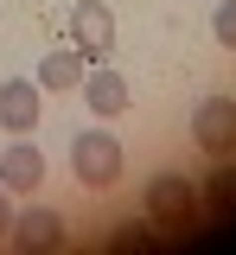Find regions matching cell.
I'll use <instances>...</instances> for the list:
<instances>
[{"label": "cell", "mask_w": 236, "mask_h": 255, "mask_svg": "<svg viewBox=\"0 0 236 255\" xmlns=\"http://www.w3.org/2000/svg\"><path fill=\"white\" fill-rule=\"evenodd\" d=\"M70 172H77V185L109 191L121 179V140H115L109 128H83V134L70 140Z\"/></svg>", "instance_id": "1"}, {"label": "cell", "mask_w": 236, "mask_h": 255, "mask_svg": "<svg viewBox=\"0 0 236 255\" xmlns=\"http://www.w3.org/2000/svg\"><path fill=\"white\" fill-rule=\"evenodd\" d=\"M70 45L83 51V64H109V51H115V13L102 0H77L70 6Z\"/></svg>", "instance_id": "2"}, {"label": "cell", "mask_w": 236, "mask_h": 255, "mask_svg": "<svg viewBox=\"0 0 236 255\" xmlns=\"http://www.w3.org/2000/svg\"><path fill=\"white\" fill-rule=\"evenodd\" d=\"M64 211L58 204H32V211H13V230H6V243L19 255H45V249H64Z\"/></svg>", "instance_id": "3"}, {"label": "cell", "mask_w": 236, "mask_h": 255, "mask_svg": "<svg viewBox=\"0 0 236 255\" xmlns=\"http://www.w3.org/2000/svg\"><path fill=\"white\" fill-rule=\"evenodd\" d=\"M147 217L166 223V230H185V223L198 217V191H192V179L153 172V179H147Z\"/></svg>", "instance_id": "4"}, {"label": "cell", "mask_w": 236, "mask_h": 255, "mask_svg": "<svg viewBox=\"0 0 236 255\" xmlns=\"http://www.w3.org/2000/svg\"><path fill=\"white\" fill-rule=\"evenodd\" d=\"M192 140H198L204 153H236V96H204L198 109H192Z\"/></svg>", "instance_id": "5"}, {"label": "cell", "mask_w": 236, "mask_h": 255, "mask_svg": "<svg viewBox=\"0 0 236 255\" xmlns=\"http://www.w3.org/2000/svg\"><path fill=\"white\" fill-rule=\"evenodd\" d=\"M38 77H6L0 83V128L6 134H32L38 128Z\"/></svg>", "instance_id": "6"}, {"label": "cell", "mask_w": 236, "mask_h": 255, "mask_svg": "<svg viewBox=\"0 0 236 255\" xmlns=\"http://www.w3.org/2000/svg\"><path fill=\"white\" fill-rule=\"evenodd\" d=\"M77 90H83V102H90V115H96V122H109V115H121V109H128V77H115L109 64H90Z\"/></svg>", "instance_id": "7"}, {"label": "cell", "mask_w": 236, "mask_h": 255, "mask_svg": "<svg viewBox=\"0 0 236 255\" xmlns=\"http://www.w3.org/2000/svg\"><path fill=\"white\" fill-rule=\"evenodd\" d=\"M38 179H45V153L26 134H13V147L0 153V185L6 191H38Z\"/></svg>", "instance_id": "8"}, {"label": "cell", "mask_w": 236, "mask_h": 255, "mask_svg": "<svg viewBox=\"0 0 236 255\" xmlns=\"http://www.w3.org/2000/svg\"><path fill=\"white\" fill-rule=\"evenodd\" d=\"M83 70H90V64H83V51H77V45L45 51V58H38V90L64 96V90H77V83H83Z\"/></svg>", "instance_id": "9"}, {"label": "cell", "mask_w": 236, "mask_h": 255, "mask_svg": "<svg viewBox=\"0 0 236 255\" xmlns=\"http://www.w3.org/2000/svg\"><path fill=\"white\" fill-rule=\"evenodd\" d=\"M153 230H160L153 217H147V223H115V236H109V249H147V243H153Z\"/></svg>", "instance_id": "10"}, {"label": "cell", "mask_w": 236, "mask_h": 255, "mask_svg": "<svg viewBox=\"0 0 236 255\" xmlns=\"http://www.w3.org/2000/svg\"><path fill=\"white\" fill-rule=\"evenodd\" d=\"M211 32H217V45H224V51H236V0H224V6L211 13Z\"/></svg>", "instance_id": "11"}, {"label": "cell", "mask_w": 236, "mask_h": 255, "mask_svg": "<svg viewBox=\"0 0 236 255\" xmlns=\"http://www.w3.org/2000/svg\"><path fill=\"white\" fill-rule=\"evenodd\" d=\"M211 204H217V211H236V172H217V185H211Z\"/></svg>", "instance_id": "12"}, {"label": "cell", "mask_w": 236, "mask_h": 255, "mask_svg": "<svg viewBox=\"0 0 236 255\" xmlns=\"http://www.w3.org/2000/svg\"><path fill=\"white\" fill-rule=\"evenodd\" d=\"M6 230H13V191L0 185V243H6Z\"/></svg>", "instance_id": "13"}]
</instances>
